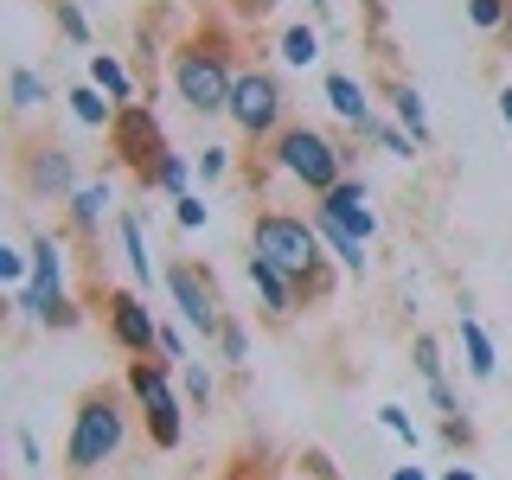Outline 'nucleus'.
Instances as JSON below:
<instances>
[{
  "instance_id": "nucleus-6",
  "label": "nucleus",
  "mask_w": 512,
  "mask_h": 480,
  "mask_svg": "<svg viewBox=\"0 0 512 480\" xmlns=\"http://www.w3.org/2000/svg\"><path fill=\"white\" fill-rule=\"evenodd\" d=\"M128 391H135L141 416H148L154 448H180L186 442V391H173V365L135 359V365H128Z\"/></svg>"
},
{
  "instance_id": "nucleus-9",
  "label": "nucleus",
  "mask_w": 512,
  "mask_h": 480,
  "mask_svg": "<svg viewBox=\"0 0 512 480\" xmlns=\"http://www.w3.org/2000/svg\"><path fill=\"white\" fill-rule=\"evenodd\" d=\"M103 314H109V340H116L122 352H135V359H148L154 340H160V314L148 308V301H141L135 288H116Z\"/></svg>"
},
{
  "instance_id": "nucleus-32",
  "label": "nucleus",
  "mask_w": 512,
  "mask_h": 480,
  "mask_svg": "<svg viewBox=\"0 0 512 480\" xmlns=\"http://www.w3.org/2000/svg\"><path fill=\"white\" fill-rule=\"evenodd\" d=\"M154 352H160V365H173V372H180V365H186V333L173 327V320H160V340H154Z\"/></svg>"
},
{
  "instance_id": "nucleus-39",
  "label": "nucleus",
  "mask_w": 512,
  "mask_h": 480,
  "mask_svg": "<svg viewBox=\"0 0 512 480\" xmlns=\"http://www.w3.org/2000/svg\"><path fill=\"white\" fill-rule=\"evenodd\" d=\"M13 442H20V455L32 461V468H39V461H45V455H39V436H32V429H20V436H13Z\"/></svg>"
},
{
  "instance_id": "nucleus-42",
  "label": "nucleus",
  "mask_w": 512,
  "mask_h": 480,
  "mask_svg": "<svg viewBox=\"0 0 512 480\" xmlns=\"http://www.w3.org/2000/svg\"><path fill=\"white\" fill-rule=\"evenodd\" d=\"M442 480H480V474H474V468H461V461H455V468H448Z\"/></svg>"
},
{
  "instance_id": "nucleus-37",
  "label": "nucleus",
  "mask_w": 512,
  "mask_h": 480,
  "mask_svg": "<svg viewBox=\"0 0 512 480\" xmlns=\"http://www.w3.org/2000/svg\"><path fill=\"white\" fill-rule=\"evenodd\" d=\"M429 404H436L442 416H455V410H461V397H455V384H448V378H436V384H429Z\"/></svg>"
},
{
  "instance_id": "nucleus-2",
  "label": "nucleus",
  "mask_w": 512,
  "mask_h": 480,
  "mask_svg": "<svg viewBox=\"0 0 512 480\" xmlns=\"http://www.w3.org/2000/svg\"><path fill=\"white\" fill-rule=\"evenodd\" d=\"M173 96L192 109V116H224L231 109V84H237V52L224 32H192L186 45H173Z\"/></svg>"
},
{
  "instance_id": "nucleus-7",
  "label": "nucleus",
  "mask_w": 512,
  "mask_h": 480,
  "mask_svg": "<svg viewBox=\"0 0 512 480\" xmlns=\"http://www.w3.org/2000/svg\"><path fill=\"white\" fill-rule=\"evenodd\" d=\"M167 295H173V308H180L186 327L199 333V340L218 346L224 301H218V288H212V269H199V263H167Z\"/></svg>"
},
{
  "instance_id": "nucleus-16",
  "label": "nucleus",
  "mask_w": 512,
  "mask_h": 480,
  "mask_svg": "<svg viewBox=\"0 0 512 480\" xmlns=\"http://www.w3.org/2000/svg\"><path fill=\"white\" fill-rule=\"evenodd\" d=\"M391 122L410 128L416 148H429V141H436V128H429V109H423V90H416V84H391Z\"/></svg>"
},
{
  "instance_id": "nucleus-34",
  "label": "nucleus",
  "mask_w": 512,
  "mask_h": 480,
  "mask_svg": "<svg viewBox=\"0 0 512 480\" xmlns=\"http://www.w3.org/2000/svg\"><path fill=\"white\" fill-rule=\"evenodd\" d=\"M173 218H180V231H205V199L199 192H180V199H173Z\"/></svg>"
},
{
  "instance_id": "nucleus-17",
  "label": "nucleus",
  "mask_w": 512,
  "mask_h": 480,
  "mask_svg": "<svg viewBox=\"0 0 512 480\" xmlns=\"http://www.w3.org/2000/svg\"><path fill=\"white\" fill-rule=\"evenodd\" d=\"M26 256H32V288H39V295H64V244L58 237H32Z\"/></svg>"
},
{
  "instance_id": "nucleus-23",
  "label": "nucleus",
  "mask_w": 512,
  "mask_h": 480,
  "mask_svg": "<svg viewBox=\"0 0 512 480\" xmlns=\"http://www.w3.org/2000/svg\"><path fill=\"white\" fill-rule=\"evenodd\" d=\"M116 231H122V250H128V269H135V282H154V256H148V237H141V218L122 212Z\"/></svg>"
},
{
  "instance_id": "nucleus-22",
  "label": "nucleus",
  "mask_w": 512,
  "mask_h": 480,
  "mask_svg": "<svg viewBox=\"0 0 512 480\" xmlns=\"http://www.w3.org/2000/svg\"><path fill=\"white\" fill-rule=\"evenodd\" d=\"M320 45H327V39H320V26L301 20V26H288V32H282V45H276V52H282V64L308 71V64H320Z\"/></svg>"
},
{
  "instance_id": "nucleus-21",
  "label": "nucleus",
  "mask_w": 512,
  "mask_h": 480,
  "mask_svg": "<svg viewBox=\"0 0 512 480\" xmlns=\"http://www.w3.org/2000/svg\"><path fill=\"white\" fill-rule=\"evenodd\" d=\"M192 180H199V160H192V154H160L154 160V180L148 186H160V192H167V199H180V192H192Z\"/></svg>"
},
{
  "instance_id": "nucleus-20",
  "label": "nucleus",
  "mask_w": 512,
  "mask_h": 480,
  "mask_svg": "<svg viewBox=\"0 0 512 480\" xmlns=\"http://www.w3.org/2000/svg\"><path fill=\"white\" fill-rule=\"evenodd\" d=\"M90 84L109 90L116 103H135V77H128V64L116 52H90Z\"/></svg>"
},
{
  "instance_id": "nucleus-18",
  "label": "nucleus",
  "mask_w": 512,
  "mask_h": 480,
  "mask_svg": "<svg viewBox=\"0 0 512 480\" xmlns=\"http://www.w3.org/2000/svg\"><path fill=\"white\" fill-rule=\"evenodd\" d=\"M64 103H71V116L84 122V128H116V116H122V103L109 90H96V84H77Z\"/></svg>"
},
{
  "instance_id": "nucleus-5",
  "label": "nucleus",
  "mask_w": 512,
  "mask_h": 480,
  "mask_svg": "<svg viewBox=\"0 0 512 480\" xmlns=\"http://www.w3.org/2000/svg\"><path fill=\"white\" fill-rule=\"evenodd\" d=\"M231 128L244 141H256V148H269V141L288 128V90H282V77L276 71H263V64H244L237 71V84H231Z\"/></svg>"
},
{
  "instance_id": "nucleus-33",
  "label": "nucleus",
  "mask_w": 512,
  "mask_h": 480,
  "mask_svg": "<svg viewBox=\"0 0 512 480\" xmlns=\"http://www.w3.org/2000/svg\"><path fill=\"white\" fill-rule=\"evenodd\" d=\"M378 423H384V429H391V436H397V442H410V448H416V442H423V436H416V423H410V410H404V404H384V410H378Z\"/></svg>"
},
{
  "instance_id": "nucleus-35",
  "label": "nucleus",
  "mask_w": 512,
  "mask_h": 480,
  "mask_svg": "<svg viewBox=\"0 0 512 480\" xmlns=\"http://www.w3.org/2000/svg\"><path fill=\"white\" fill-rule=\"evenodd\" d=\"M442 442H448V448H474V423H468L461 410H455V416H442Z\"/></svg>"
},
{
  "instance_id": "nucleus-10",
  "label": "nucleus",
  "mask_w": 512,
  "mask_h": 480,
  "mask_svg": "<svg viewBox=\"0 0 512 480\" xmlns=\"http://www.w3.org/2000/svg\"><path fill=\"white\" fill-rule=\"evenodd\" d=\"M84 186L77 180V160H71V148H58V141H39V148L26 154V192L32 199H71V192Z\"/></svg>"
},
{
  "instance_id": "nucleus-30",
  "label": "nucleus",
  "mask_w": 512,
  "mask_h": 480,
  "mask_svg": "<svg viewBox=\"0 0 512 480\" xmlns=\"http://www.w3.org/2000/svg\"><path fill=\"white\" fill-rule=\"evenodd\" d=\"M506 13H512V0H468V26L474 32H506Z\"/></svg>"
},
{
  "instance_id": "nucleus-12",
  "label": "nucleus",
  "mask_w": 512,
  "mask_h": 480,
  "mask_svg": "<svg viewBox=\"0 0 512 480\" xmlns=\"http://www.w3.org/2000/svg\"><path fill=\"white\" fill-rule=\"evenodd\" d=\"M365 199H372V186H365L359 173H346V180L333 186L327 199H314V205H320V212H333V218H340L352 237H365V244H372V237H378V212H372Z\"/></svg>"
},
{
  "instance_id": "nucleus-25",
  "label": "nucleus",
  "mask_w": 512,
  "mask_h": 480,
  "mask_svg": "<svg viewBox=\"0 0 512 480\" xmlns=\"http://www.w3.org/2000/svg\"><path fill=\"white\" fill-rule=\"evenodd\" d=\"M39 327H52V333H77V327H84V308H77L71 295H45Z\"/></svg>"
},
{
  "instance_id": "nucleus-15",
  "label": "nucleus",
  "mask_w": 512,
  "mask_h": 480,
  "mask_svg": "<svg viewBox=\"0 0 512 480\" xmlns=\"http://www.w3.org/2000/svg\"><path fill=\"white\" fill-rule=\"evenodd\" d=\"M308 218H314V231H320V244H327V250H333V263H340V269H346V276H365V237H352V231H346V224H340V218H333V212H320V205H314V212H308Z\"/></svg>"
},
{
  "instance_id": "nucleus-44",
  "label": "nucleus",
  "mask_w": 512,
  "mask_h": 480,
  "mask_svg": "<svg viewBox=\"0 0 512 480\" xmlns=\"http://www.w3.org/2000/svg\"><path fill=\"white\" fill-rule=\"evenodd\" d=\"M500 116H506V128H512V84L500 90Z\"/></svg>"
},
{
  "instance_id": "nucleus-29",
  "label": "nucleus",
  "mask_w": 512,
  "mask_h": 480,
  "mask_svg": "<svg viewBox=\"0 0 512 480\" xmlns=\"http://www.w3.org/2000/svg\"><path fill=\"white\" fill-rule=\"evenodd\" d=\"M365 135H372L384 154H397V160H416V141H410V128H397V122H372Z\"/></svg>"
},
{
  "instance_id": "nucleus-11",
  "label": "nucleus",
  "mask_w": 512,
  "mask_h": 480,
  "mask_svg": "<svg viewBox=\"0 0 512 480\" xmlns=\"http://www.w3.org/2000/svg\"><path fill=\"white\" fill-rule=\"evenodd\" d=\"M244 276H250V288H256V308H263V320L269 327H282V320H295V308H301V288L282 276L269 256H244Z\"/></svg>"
},
{
  "instance_id": "nucleus-36",
  "label": "nucleus",
  "mask_w": 512,
  "mask_h": 480,
  "mask_svg": "<svg viewBox=\"0 0 512 480\" xmlns=\"http://www.w3.org/2000/svg\"><path fill=\"white\" fill-rule=\"evenodd\" d=\"M224 167H231V154H224V148H205V154H199V180H205V186L224 180Z\"/></svg>"
},
{
  "instance_id": "nucleus-45",
  "label": "nucleus",
  "mask_w": 512,
  "mask_h": 480,
  "mask_svg": "<svg viewBox=\"0 0 512 480\" xmlns=\"http://www.w3.org/2000/svg\"><path fill=\"white\" fill-rule=\"evenodd\" d=\"M500 45H506V52H512V13H506V32H500Z\"/></svg>"
},
{
  "instance_id": "nucleus-4",
  "label": "nucleus",
  "mask_w": 512,
  "mask_h": 480,
  "mask_svg": "<svg viewBox=\"0 0 512 480\" xmlns=\"http://www.w3.org/2000/svg\"><path fill=\"white\" fill-rule=\"evenodd\" d=\"M122 442H128V404H122V397L109 391V384H96V391L77 397L71 436H64V468L84 480V474L103 468V461H116Z\"/></svg>"
},
{
  "instance_id": "nucleus-41",
  "label": "nucleus",
  "mask_w": 512,
  "mask_h": 480,
  "mask_svg": "<svg viewBox=\"0 0 512 480\" xmlns=\"http://www.w3.org/2000/svg\"><path fill=\"white\" fill-rule=\"evenodd\" d=\"M308 7H314V20H320V26L333 20V0H308Z\"/></svg>"
},
{
  "instance_id": "nucleus-40",
  "label": "nucleus",
  "mask_w": 512,
  "mask_h": 480,
  "mask_svg": "<svg viewBox=\"0 0 512 480\" xmlns=\"http://www.w3.org/2000/svg\"><path fill=\"white\" fill-rule=\"evenodd\" d=\"M391 480H429V474L416 468V461H404V468H391Z\"/></svg>"
},
{
  "instance_id": "nucleus-19",
  "label": "nucleus",
  "mask_w": 512,
  "mask_h": 480,
  "mask_svg": "<svg viewBox=\"0 0 512 480\" xmlns=\"http://www.w3.org/2000/svg\"><path fill=\"white\" fill-rule=\"evenodd\" d=\"M461 352H468V372L474 378H493V372H500V352H493L487 327H480L474 314H461Z\"/></svg>"
},
{
  "instance_id": "nucleus-8",
  "label": "nucleus",
  "mask_w": 512,
  "mask_h": 480,
  "mask_svg": "<svg viewBox=\"0 0 512 480\" xmlns=\"http://www.w3.org/2000/svg\"><path fill=\"white\" fill-rule=\"evenodd\" d=\"M109 148H116L128 167L141 173V186L154 180V160L167 154V135H160V116L148 103H122V116H116V128H109Z\"/></svg>"
},
{
  "instance_id": "nucleus-1",
  "label": "nucleus",
  "mask_w": 512,
  "mask_h": 480,
  "mask_svg": "<svg viewBox=\"0 0 512 480\" xmlns=\"http://www.w3.org/2000/svg\"><path fill=\"white\" fill-rule=\"evenodd\" d=\"M250 250L269 256V263H276L282 276L301 288V301H320V295L333 288V276H327L333 250L320 244L314 218H301V212H256V224H250Z\"/></svg>"
},
{
  "instance_id": "nucleus-14",
  "label": "nucleus",
  "mask_w": 512,
  "mask_h": 480,
  "mask_svg": "<svg viewBox=\"0 0 512 480\" xmlns=\"http://www.w3.org/2000/svg\"><path fill=\"white\" fill-rule=\"evenodd\" d=\"M109 205H116V192H109V180H84L64 199V218H71V231H84V237H96L103 231V218H109Z\"/></svg>"
},
{
  "instance_id": "nucleus-26",
  "label": "nucleus",
  "mask_w": 512,
  "mask_h": 480,
  "mask_svg": "<svg viewBox=\"0 0 512 480\" xmlns=\"http://www.w3.org/2000/svg\"><path fill=\"white\" fill-rule=\"evenodd\" d=\"M180 391H186V404H199V410L218 404V378L205 372V365H180Z\"/></svg>"
},
{
  "instance_id": "nucleus-27",
  "label": "nucleus",
  "mask_w": 512,
  "mask_h": 480,
  "mask_svg": "<svg viewBox=\"0 0 512 480\" xmlns=\"http://www.w3.org/2000/svg\"><path fill=\"white\" fill-rule=\"evenodd\" d=\"M52 26L71 45H90V20H84V7H77V0H52Z\"/></svg>"
},
{
  "instance_id": "nucleus-24",
  "label": "nucleus",
  "mask_w": 512,
  "mask_h": 480,
  "mask_svg": "<svg viewBox=\"0 0 512 480\" xmlns=\"http://www.w3.org/2000/svg\"><path fill=\"white\" fill-rule=\"evenodd\" d=\"M7 96H13V109H20V116H26V109H39V103H52L45 77L26 71V64H13V71H7Z\"/></svg>"
},
{
  "instance_id": "nucleus-3",
  "label": "nucleus",
  "mask_w": 512,
  "mask_h": 480,
  "mask_svg": "<svg viewBox=\"0 0 512 480\" xmlns=\"http://www.w3.org/2000/svg\"><path fill=\"white\" fill-rule=\"evenodd\" d=\"M269 167H276L282 180H295L308 199H327V192L352 173V154L333 135H320L314 122H288L282 135L269 141Z\"/></svg>"
},
{
  "instance_id": "nucleus-38",
  "label": "nucleus",
  "mask_w": 512,
  "mask_h": 480,
  "mask_svg": "<svg viewBox=\"0 0 512 480\" xmlns=\"http://www.w3.org/2000/svg\"><path fill=\"white\" fill-rule=\"evenodd\" d=\"M301 461H308V474H314V480H340V474H333V461L320 455V448H308V455H301Z\"/></svg>"
},
{
  "instance_id": "nucleus-28",
  "label": "nucleus",
  "mask_w": 512,
  "mask_h": 480,
  "mask_svg": "<svg viewBox=\"0 0 512 480\" xmlns=\"http://www.w3.org/2000/svg\"><path fill=\"white\" fill-rule=\"evenodd\" d=\"M218 352H224V365H244V359H250V333H244V320H237V314H224Z\"/></svg>"
},
{
  "instance_id": "nucleus-43",
  "label": "nucleus",
  "mask_w": 512,
  "mask_h": 480,
  "mask_svg": "<svg viewBox=\"0 0 512 480\" xmlns=\"http://www.w3.org/2000/svg\"><path fill=\"white\" fill-rule=\"evenodd\" d=\"M237 7H244V13H269V7H276V0H237Z\"/></svg>"
},
{
  "instance_id": "nucleus-31",
  "label": "nucleus",
  "mask_w": 512,
  "mask_h": 480,
  "mask_svg": "<svg viewBox=\"0 0 512 480\" xmlns=\"http://www.w3.org/2000/svg\"><path fill=\"white\" fill-rule=\"evenodd\" d=\"M410 365L423 372V384H436V378H442V346L429 340V333H416V346H410Z\"/></svg>"
},
{
  "instance_id": "nucleus-13",
  "label": "nucleus",
  "mask_w": 512,
  "mask_h": 480,
  "mask_svg": "<svg viewBox=\"0 0 512 480\" xmlns=\"http://www.w3.org/2000/svg\"><path fill=\"white\" fill-rule=\"evenodd\" d=\"M320 96H327V109H333V116H340L346 128H359V135L378 122L372 96H365V84H359L352 71H327V77H320Z\"/></svg>"
}]
</instances>
